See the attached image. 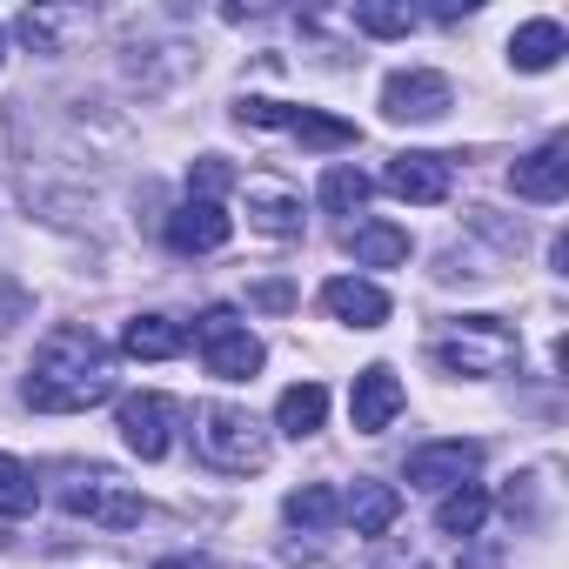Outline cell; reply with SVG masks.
<instances>
[{
	"instance_id": "obj_25",
	"label": "cell",
	"mask_w": 569,
	"mask_h": 569,
	"mask_svg": "<svg viewBox=\"0 0 569 569\" xmlns=\"http://www.w3.org/2000/svg\"><path fill=\"white\" fill-rule=\"evenodd\" d=\"M234 188V168L221 161V154H201L194 168H188V201H221Z\"/></svg>"
},
{
	"instance_id": "obj_11",
	"label": "cell",
	"mask_w": 569,
	"mask_h": 569,
	"mask_svg": "<svg viewBox=\"0 0 569 569\" xmlns=\"http://www.w3.org/2000/svg\"><path fill=\"white\" fill-rule=\"evenodd\" d=\"M349 416H356L362 436H382V429L402 416V382H396L389 362H369V369L356 376V389H349Z\"/></svg>"
},
{
	"instance_id": "obj_10",
	"label": "cell",
	"mask_w": 569,
	"mask_h": 569,
	"mask_svg": "<svg viewBox=\"0 0 569 569\" xmlns=\"http://www.w3.org/2000/svg\"><path fill=\"white\" fill-rule=\"evenodd\" d=\"M382 188L402 194V201L436 208V201H449V188H456V161H449V154H396V161L382 168Z\"/></svg>"
},
{
	"instance_id": "obj_23",
	"label": "cell",
	"mask_w": 569,
	"mask_h": 569,
	"mask_svg": "<svg viewBox=\"0 0 569 569\" xmlns=\"http://www.w3.org/2000/svg\"><path fill=\"white\" fill-rule=\"evenodd\" d=\"M369 194H376V181H369L362 168H349V161H336V168L322 174V188H316V201H322L329 214H356Z\"/></svg>"
},
{
	"instance_id": "obj_22",
	"label": "cell",
	"mask_w": 569,
	"mask_h": 569,
	"mask_svg": "<svg viewBox=\"0 0 569 569\" xmlns=\"http://www.w3.org/2000/svg\"><path fill=\"white\" fill-rule=\"evenodd\" d=\"M482 522H489V496H482L476 482L449 489V496H442V509H436V529H442V536H456V542H462V536H476Z\"/></svg>"
},
{
	"instance_id": "obj_16",
	"label": "cell",
	"mask_w": 569,
	"mask_h": 569,
	"mask_svg": "<svg viewBox=\"0 0 569 569\" xmlns=\"http://www.w3.org/2000/svg\"><path fill=\"white\" fill-rule=\"evenodd\" d=\"M396 516H402V496L389 482H356L342 496V522H356V536H389Z\"/></svg>"
},
{
	"instance_id": "obj_3",
	"label": "cell",
	"mask_w": 569,
	"mask_h": 569,
	"mask_svg": "<svg viewBox=\"0 0 569 569\" xmlns=\"http://www.w3.org/2000/svg\"><path fill=\"white\" fill-rule=\"evenodd\" d=\"M436 362L449 376H502L516 362V329H502L496 316H462L442 342H436Z\"/></svg>"
},
{
	"instance_id": "obj_7",
	"label": "cell",
	"mask_w": 569,
	"mask_h": 569,
	"mask_svg": "<svg viewBox=\"0 0 569 569\" xmlns=\"http://www.w3.org/2000/svg\"><path fill=\"white\" fill-rule=\"evenodd\" d=\"M121 442L141 456V462H161L168 449H174V402L168 396H154V389H141V396H121Z\"/></svg>"
},
{
	"instance_id": "obj_31",
	"label": "cell",
	"mask_w": 569,
	"mask_h": 569,
	"mask_svg": "<svg viewBox=\"0 0 569 569\" xmlns=\"http://www.w3.org/2000/svg\"><path fill=\"white\" fill-rule=\"evenodd\" d=\"M0 61H8V28H0Z\"/></svg>"
},
{
	"instance_id": "obj_30",
	"label": "cell",
	"mask_w": 569,
	"mask_h": 569,
	"mask_svg": "<svg viewBox=\"0 0 569 569\" xmlns=\"http://www.w3.org/2000/svg\"><path fill=\"white\" fill-rule=\"evenodd\" d=\"M154 569H214V562H208V556H161Z\"/></svg>"
},
{
	"instance_id": "obj_2",
	"label": "cell",
	"mask_w": 569,
	"mask_h": 569,
	"mask_svg": "<svg viewBox=\"0 0 569 569\" xmlns=\"http://www.w3.org/2000/svg\"><path fill=\"white\" fill-rule=\"evenodd\" d=\"M194 449H201V462L221 469V476H254V469H268V436H261V422H254L248 409H234V402L194 409Z\"/></svg>"
},
{
	"instance_id": "obj_29",
	"label": "cell",
	"mask_w": 569,
	"mask_h": 569,
	"mask_svg": "<svg viewBox=\"0 0 569 569\" xmlns=\"http://www.w3.org/2000/svg\"><path fill=\"white\" fill-rule=\"evenodd\" d=\"M254 302H261V309H289L296 296H289V281H268V289H254Z\"/></svg>"
},
{
	"instance_id": "obj_17",
	"label": "cell",
	"mask_w": 569,
	"mask_h": 569,
	"mask_svg": "<svg viewBox=\"0 0 569 569\" xmlns=\"http://www.w3.org/2000/svg\"><path fill=\"white\" fill-rule=\"evenodd\" d=\"M121 349H128L134 362H168V356L188 349V329H181L174 316H134V322L121 329Z\"/></svg>"
},
{
	"instance_id": "obj_6",
	"label": "cell",
	"mask_w": 569,
	"mask_h": 569,
	"mask_svg": "<svg viewBox=\"0 0 569 569\" xmlns=\"http://www.w3.org/2000/svg\"><path fill=\"white\" fill-rule=\"evenodd\" d=\"M61 502H68V516H88V522H101V529H134V522L148 516V502H141L114 469H88V476H74V482L61 489Z\"/></svg>"
},
{
	"instance_id": "obj_19",
	"label": "cell",
	"mask_w": 569,
	"mask_h": 569,
	"mask_svg": "<svg viewBox=\"0 0 569 569\" xmlns=\"http://www.w3.org/2000/svg\"><path fill=\"white\" fill-rule=\"evenodd\" d=\"M562 54H569V41H562L556 21H522V28L509 34V61H516L522 74H549Z\"/></svg>"
},
{
	"instance_id": "obj_14",
	"label": "cell",
	"mask_w": 569,
	"mask_h": 569,
	"mask_svg": "<svg viewBox=\"0 0 569 569\" xmlns=\"http://www.w3.org/2000/svg\"><path fill=\"white\" fill-rule=\"evenodd\" d=\"M322 309L349 329H382L389 322V296L376 289V281H356V274H336L329 289H322Z\"/></svg>"
},
{
	"instance_id": "obj_26",
	"label": "cell",
	"mask_w": 569,
	"mask_h": 569,
	"mask_svg": "<svg viewBox=\"0 0 569 569\" xmlns=\"http://www.w3.org/2000/svg\"><path fill=\"white\" fill-rule=\"evenodd\" d=\"M356 28H362V34L396 41V34H409V28H416V14H409V8H376V0H369V8H356Z\"/></svg>"
},
{
	"instance_id": "obj_20",
	"label": "cell",
	"mask_w": 569,
	"mask_h": 569,
	"mask_svg": "<svg viewBox=\"0 0 569 569\" xmlns=\"http://www.w3.org/2000/svg\"><path fill=\"white\" fill-rule=\"evenodd\" d=\"M342 248H349L362 268H396V261H409V228L362 221V228H349V234H342Z\"/></svg>"
},
{
	"instance_id": "obj_28",
	"label": "cell",
	"mask_w": 569,
	"mask_h": 569,
	"mask_svg": "<svg viewBox=\"0 0 569 569\" xmlns=\"http://www.w3.org/2000/svg\"><path fill=\"white\" fill-rule=\"evenodd\" d=\"M54 34H61V21H54V14H34V8L21 14V41H28V48H41V54H54Z\"/></svg>"
},
{
	"instance_id": "obj_27",
	"label": "cell",
	"mask_w": 569,
	"mask_h": 569,
	"mask_svg": "<svg viewBox=\"0 0 569 569\" xmlns=\"http://www.w3.org/2000/svg\"><path fill=\"white\" fill-rule=\"evenodd\" d=\"M28 316H34V296L21 289L14 274H0V336H8V329H21Z\"/></svg>"
},
{
	"instance_id": "obj_9",
	"label": "cell",
	"mask_w": 569,
	"mask_h": 569,
	"mask_svg": "<svg viewBox=\"0 0 569 569\" xmlns=\"http://www.w3.org/2000/svg\"><path fill=\"white\" fill-rule=\"evenodd\" d=\"M449 81L436 74V68H402V74H389V88H382V114L389 121H442L449 114Z\"/></svg>"
},
{
	"instance_id": "obj_1",
	"label": "cell",
	"mask_w": 569,
	"mask_h": 569,
	"mask_svg": "<svg viewBox=\"0 0 569 569\" xmlns=\"http://www.w3.org/2000/svg\"><path fill=\"white\" fill-rule=\"evenodd\" d=\"M21 396H28V409H41V416H81V409L108 402V396H114V356H108V342H101L94 329H81V322L54 329V336L34 349Z\"/></svg>"
},
{
	"instance_id": "obj_18",
	"label": "cell",
	"mask_w": 569,
	"mask_h": 569,
	"mask_svg": "<svg viewBox=\"0 0 569 569\" xmlns=\"http://www.w3.org/2000/svg\"><path fill=\"white\" fill-rule=\"evenodd\" d=\"M329 422V389L322 382H296V389H281V402H274V429L281 436H316Z\"/></svg>"
},
{
	"instance_id": "obj_8",
	"label": "cell",
	"mask_w": 569,
	"mask_h": 569,
	"mask_svg": "<svg viewBox=\"0 0 569 569\" xmlns=\"http://www.w3.org/2000/svg\"><path fill=\"white\" fill-rule=\"evenodd\" d=\"M476 469H482V442H422V449H409V462H402V476H409L416 489H436V496L462 489Z\"/></svg>"
},
{
	"instance_id": "obj_21",
	"label": "cell",
	"mask_w": 569,
	"mask_h": 569,
	"mask_svg": "<svg viewBox=\"0 0 569 569\" xmlns=\"http://www.w3.org/2000/svg\"><path fill=\"white\" fill-rule=\"evenodd\" d=\"M281 516H289L296 529H336V522H342V496H336L329 482H302V489H289Z\"/></svg>"
},
{
	"instance_id": "obj_12",
	"label": "cell",
	"mask_w": 569,
	"mask_h": 569,
	"mask_svg": "<svg viewBox=\"0 0 569 569\" xmlns=\"http://www.w3.org/2000/svg\"><path fill=\"white\" fill-rule=\"evenodd\" d=\"M228 234H234V221H228L221 201H181V208L168 214V248H174V254H214Z\"/></svg>"
},
{
	"instance_id": "obj_5",
	"label": "cell",
	"mask_w": 569,
	"mask_h": 569,
	"mask_svg": "<svg viewBox=\"0 0 569 569\" xmlns=\"http://www.w3.org/2000/svg\"><path fill=\"white\" fill-rule=\"evenodd\" d=\"M248 128H281V134H296V141H309V148H356L362 141V128L356 121H342V114H322V108H289V101H241L234 108Z\"/></svg>"
},
{
	"instance_id": "obj_4",
	"label": "cell",
	"mask_w": 569,
	"mask_h": 569,
	"mask_svg": "<svg viewBox=\"0 0 569 569\" xmlns=\"http://www.w3.org/2000/svg\"><path fill=\"white\" fill-rule=\"evenodd\" d=\"M194 349H201V362H208L214 382H248V376L261 369V342L248 336V322H241L228 302L201 309V322H194Z\"/></svg>"
},
{
	"instance_id": "obj_13",
	"label": "cell",
	"mask_w": 569,
	"mask_h": 569,
	"mask_svg": "<svg viewBox=\"0 0 569 569\" xmlns=\"http://www.w3.org/2000/svg\"><path fill=\"white\" fill-rule=\"evenodd\" d=\"M509 188H516L522 201H542V208H556V201L569 194V161H562V141H542L536 154H522V161L509 168Z\"/></svg>"
},
{
	"instance_id": "obj_24",
	"label": "cell",
	"mask_w": 569,
	"mask_h": 569,
	"mask_svg": "<svg viewBox=\"0 0 569 569\" xmlns=\"http://www.w3.org/2000/svg\"><path fill=\"white\" fill-rule=\"evenodd\" d=\"M34 502H41L34 469H28V462H14V456H0V516L21 522V516H34Z\"/></svg>"
},
{
	"instance_id": "obj_15",
	"label": "cell",
	"mask_w": 569,
	"mask_h": 569,
	"mask_svg": "<svg viewBox=\"0 0 569 569\" xmlns=\"http://www.w3.org/2000/svg\"><path fill=\"white\" fill-rule=\"evenodd\" d=\"M248 221L274 241H296L302 234V194H289L281 181H248Z\"/></svg>"
}]
</instances>
